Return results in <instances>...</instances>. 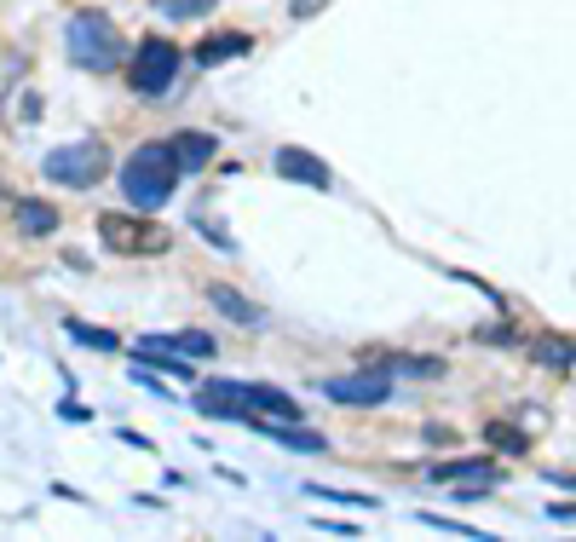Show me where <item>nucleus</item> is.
I'll return each mask as SVG.
<instances>
[{
  "label": "nucleus",
  "mask_w": 576,
  "mask_h": 542,
  "mask_svg": "<svg viewBox=\"0 0 576 542\" xmlns=\"http://www.w3.org/2000/svg\"><path fill=\"white\" fill-rule=\"evenodd\" d=\"M41 174L53 185H69V191H87V185L104 179V151L98 144H64L41 162Z\"/></svg>",
  "instance_id": "20e7f679"
},
{
  "label": "nucleus",
  "mask_w": 576,
  "mask_h": 542,
  "mask_svg": "<svg viewBox=\"0 0 576 542\" xmlns=\"http://www.w3.org/2000/svg\"><path fill=\"white\" fill-rule=\"evenodd\" d=\"M202 415H248V387L242 381H214V392H202Z\"/></svg>",
  "instance_id": "0eeeda50"
},
{
  "label": "nucleus",
  "mask_w": 576,
  "mask_h": 542,
  "mask_svg": "<svg viewBox=\"0 0 576 542\" xmlns=\"http://www.w3.org/2000/svg\"><path fill=\"white\" fill-rule=\"evenodd\" d=\"M69 53H76V64H87V70H116L121 64L116 23H110L104 12H81V18L69 23Z\"/></svg>",
  "instance_id": "f03ea898"
},
{
  "label": "nucleus",
  "mask_w": 576,
  "mask_h": 542,
  "mask_svg": "<svg viewBox=\"0 0 576 542\" xmlns=\"http://www.w3.org/2000/svg\"><path fill=\"white\" fill-rule=\"evenodd\" d=\"M179 185V162H174V139L167 144H139V151L127 156V168H121V196H127L133 208H162L167 196H174Z\"/></svg>",
  "instance_id": "f257e3e1"
},
{
  "label": "nucleus",
  "mask_w": 576,
  "mask_h": 542,
  "mask_svg": "<svg viewBox=\"0 0 576 542\" xmlns=\"http://www.w3.org/2000/svg\"><path fill=\"white\" fill-rule=\"evenodd\" d=\"M248 415H277V422H300V404L277 387H248Z\"/></svg>",
  "instance_id": "6e6552de"
},
{
  "label": "nucleus",
  "mask_w": 576,
  "mask_h": 542,
  "mask_svg": "<svg viewBox=\"0 0 576 542\" xmlns=\"http://www.w3.org/2000/svg\"><path fill=\"white\" fill-rule=\"evenodd\" d=\"M174 70H179V46L162 41V35H144L139 53H133V64H127V81H133V93L156 98V93L174 87Z\"/></svg>",
  "instance_id": "7ed1b4c3"
},
{
  "label": "nucleus",
  "mask_w": 576,
  "mask_h": 542,
  "mask_svg": "<svg viewBox=\"0 0 576 542\" xmlns=\"http://www.w3.org/2000/svg\"><path fill=\"white\" fill-rule=\"evenodd\" d=\"M18 226H23V231H53L58 214H53L46 202H23V208H18Z\"/></svg>",
  "instance_id": "2eb2a0df"
},
{
  "label": "nucleus",
  "mask_w": 576,
  "mask_h": 542,
  "mask_svg": "<svg viewBox=\"0 0 576 542\" xmlns=\"http://www.w3.org/2000/svg\"><path fill=\"white\" fill-rule=\"evenodd\" d=\"M272 439H283V445H294V450H323V439L317 433H300V427H265Z\"/></svg>",
  "instance_id": "dca6fc26"
},
{
  "label": "nucleus",
  "mask_w": 576,
  "mask_h": 542,
  "mask_svg": "<svg viewBox=\"0 0 576 542\" xmlns=\"http://www.w3.org/2000/svg\"><path fill=\"white\" fill-rule=\"evenodd\" d=\"M98 237H104L110 254H162L167 231L150 226V219H127V214H104L98 219Z\"/></svg>",
  "instance_id": "39448f33"
},
{
  "label": "nucleus",
  "mask_w": 576,
  "mask_h": 542,
  "mask_svg": "<svg viewBox=\"0 0 576 542\" xmlns=\"http://www.w3.org/2000/svg\"><path fill=\"white\" fill-rule=\"evenodd\" d=\"M162 12H174V18H185V12H207V0H162Z\"/></svg>",
  "instance_id": "a211bd4d"
},
{
  "label": "nucleus",
  "mask_w": 576,
  "mask_h": 542,
  "mask_svg": "<svg viewBox=\"0 0 576 542\" xmlns=\"http://www.w3.org/2000/svg\"><path fill=\"white\" fill-rule=\"evenodd\" d=\"M174 156H179V168H202L207 156H214V139H202V133H179Z\"/></svg>",
  "instance_id": "9b49d317"
},
{
  "label": "nucleus",
  "mask_w": 576,
  "mask_h": 542,
  "mask_svg": "<svg viewBox=\"0 0 576 542\" xmlns=\"http://www.w3.org/2000/svg\"><path fill=\"white\" fill-rule=\"evenodd\" d=\"M69 335H76L81 347H93V352H116V347H121V341L110 335V329H93V324H81V317L69 324Z\"/></svg>",
  "instance_id": "4468645a"
},
{
  "label": "nucleus",
  "mask_w": 576,
  "mask_h": 542,
  "mask_svg": "<svg viewBox=\"0 0 576 542\" xmlns=\"http://www.w3.org/2000/svg\"><path fill=\"white\" fill-rule=\"evenodd\" d=\"M450 479H501V473H496V462H444L438 485H450Z\"/></svg>",
  "instance_id": "ddd939ff"
},
{
  "label": "nucleus",
  "mask_w": 576,
  "mask_h": 542,
  "mask_svg": "<svg viewBox=\"0 0 576 542\" xmlns=\"http://www.w3.org/2000/svg\"><path fill=\"white\" fill-rule=\"evenodd\" d=\"M207 300H214L219 312L231 317V324H260V306H254V300H242L237 289H214V294H207Z\"/></svg>",
  "instance_id": "9d476101"
},
{
  "label": "nucleus",
  "mask_w": 576,
  "mask_h": 542,
  "mask_svg": "<svg viewBox=\"0 0 576 542\" xmlns=\"http://www.w3.org/2000/svg\"><path fill=\"white\" fill-rule=\"evenodd\" d=\"M231 53H248V41H242V35H214V41L196 46V64H219V58H231Z\"/></svg>",
  "instance_id": "f8f14e48"
},
{
  "label": "nucleus",
  "mask_w": 576,
  "mask_h": 542,
  "mask_svg": "<svg viewBox=\"0 0 576 542\" xmlns=\"http://www.w3.org/2000/svg\"><path fill=\"white\" fill-rule=\"evenodd\" d=\"M277 174L305 179V185H329V168L317 162V156H305V151H277Z\"/></svg>",
  "instance_id": "1a4fd4ad"
},
{
  "label": "nucleus",
  "mask_w": 576,
  "mask_h": 542,
  "mask_svg": "<svg viewBox=\"0 0 576 542\" xmlns=\"http://www.w3.org/2000/svg\"><path fill=\"white\" fill-rule=\"evenodd\" d=\"M174 347H179V352H191V358H207V352H214V341H207L202 329H191V335H179Z\"/></svg>",
  "instance_id": "f3484780"
},
{
  "label": "nucleus",
  "mask_w": 576,
  "mask_h": 542,
  "mask_svg": "<svg viewBox=\"0 0 576 542\" xmlns=\"http://www.w3.org/2000/svg\"><path fill=\"white\" fill-rule=\"evenodd\" d=\"M386 381L381 375H346V381H329V398L335 404H381L386 398Z\"/></svg>",
  "instance_id": "423d86ee"
}]
</instances>
